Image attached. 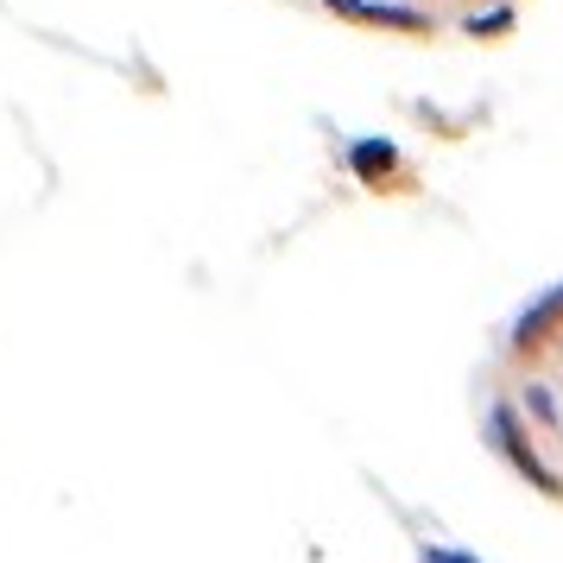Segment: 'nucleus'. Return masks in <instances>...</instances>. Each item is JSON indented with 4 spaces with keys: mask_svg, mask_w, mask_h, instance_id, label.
<instances>
[{
    "mask_svg": "<svg viewBox=\"0 0 563 563\" xmlns=\"http://www.w3.org/2000/svg\"><path fill=\"white\" fill-rule=\"evenodd\" d=\"M487 424L500 456L563 507V291L507 330L487 367Z\"/></svg>",
    "mask_w": 563,
    "mask_h": 563,
    "instance_id": "nucleus-1",
    "label": "nucleus"
},
{
    "mask_svg": "<svg viewBox=\"0 0 563 563\" xmlns=\"http://www.w3.org/2000/svg\"><path fill=\"white\" fill-rule=\"evenodd\" d=\"M310 7L380 32H482L500 26L519 0H310Z\"/></svg>",
    "mask_w": 563,
    "mask_h": 563,
    "instance_id": "nucleus-2",
    "label": "nucleus"
}]
</instances>
